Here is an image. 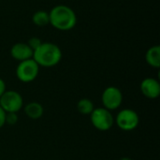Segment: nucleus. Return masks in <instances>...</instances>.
<instances>
[{"label": "nucleus", "mask_w": 160, "mask_h": 160, "mask_svg": "<svg viewBox=\"0 0 160 160\" xmlns=\"http://www.w3.org/2000/svg\"><path fill=\"white\" fill-rule=\"evenodd\" d=\"M7 90L6 88V82L3 79L0 78V97L5 93V91Z\"/></svg>", "instance_id": "f3484780"}, {"label": "nucleus", "mask_w": 160, "mask_h": 160, "mask_svg": "<svg viewBox=\"0 0 160 160\" xmlns=\"http://www.w3.org/2000/svg\"><path fill=\"white\" fill-rule=\"evenodd\" d=\"M42 43V41L40 40V38H37V37H33V38H29V40H28V42H27V45L33 50V52L34 51H36L39 46H40V44Z\"/></svg>", "instance_id": "2eb2a0df"}, {"label": "nucleus", "mask_w": 160, "mask_h": 160, "mask_svg": "<svg viewBox=\"0 0 160 160\" xmlns=\"http://www.w3.org/2000/svg\"><path fill=\"white\" fill-rule=\"evenodd\" d=\"M145 60L147 64L154 68H159L160 67V47L158 45L152 46L148 49L145 54Z\"/></svg>", "instance_id": "9b49d317"}, {"label": "nucleus", "mask_w": 160, "mask_h": 160, "mask_svg": "<svg viewBox=\"0 0 160 160\" xmlns=\"http://www.w3.org/2000/svg\"><path fill=\"white\" fill-rule=\"evenodd\" d=\"M39 66L31 58L19 63L16 68V76L22 82H31L35 81L39 72Z\"/></svg>", "instance_id": "39448f33"}, {"label": "nucleus", "mask_w": 160, "mask_h": 160, "mask_svg": "<svg viewBox=\"0 0 160 160\" xmlns=\"http://www.w3.org/2000/svg\"><path fill=\"white\" fill-rule=\"evenodd\" d=\"M119 160H133L130 158H128V157H124V158H121Z\"/></svg>", "instance_id": "a211bd4d"}, {"label": "nucleus", "mask_w": 160, "mask_h": 160, "mask_svg": "<svg viewBox=\"0 0 160 160\" xmlns=\"http://www.w3.org/2000/svg\"><path fill=\"white\" fill-rule=\"evenodd\" d=\"M18 120H19V117L16 112H6L5 124L9 125V126H14L17 124Z\"/></svg>", "instance_id": "4468645a"}, {"label": "nucleus", "mask_w": 160, "mask_h": 160, "mask_svg": "<svg viewBox=\"0 0 160 160\" xmlns=\"http://www.w3.org/2000/svg\"><path fill=\"white\" fill-rule=\"evenodd\" d=\"M0 107L6 112H18L23 108V98L14 90H6L0 97Z\"/></svg>", "instance_id": "423d86ee"}, {"label": "nucleus", "mask_w": 160, "mask_h": 160, "mask_svg": "<svg viewBox=\"0 0 160 160\" xmlns=\"http://www.w3.org/2000/svg\"><path fill=\"white\" fill-rule=\"evenodd\" d=\"M94 109L95 105L89 98H82L77 103V110L82 115H90Z\"/></svg>", "instance_id": "f8f14e48"}, {"label": "nucleus", "mask_w": 160, "mask_h": 160, "mask_svg": "<svg viewBox=\"0 0 160 160\" xmlns=\"http://www.w3.org/2000/svg\"><path fill=\"white\" fill-rule=\"evenodd\" d=\"M103 108L109 111H114L121 107L123 103V93L116 86H108L101 95Z\"/></svg>", "instance_id": "0eeeda50"}, {"label": "nucleus", "mask_w": 160, "mask_h": 160, "mask_svg": "<svg viewBox=\"0 0 160 160\" xmlns=\"http://www.w3.org/2000/svg\"><path fill=\"white\" fill-rule=\"evenodd\" d=\"M62 56L61 49L52 42H42L33 52V59L42 68H52L58 65Z\"/></svg>", "instance_id": "f03ea898"}, {"label": "nucleus", "mask_w": 160, "mask_h": 160, "mask_svg": "<svg viewBox=\"0 0 160 160\" xmlns=\"http://www.w3.org/2000/svg\"><path fill=\"white\" fill-rule=\"evenodd\" d=\"M24 112L26 114V116L30 119L33 120H38L40 117H42L43 113H44V108L43 106L37 101H32L27 103L24 107Z\"/></svg>", "instance_id": "9d476101"}, {"label": "nucleus", "mask_w": 160, "mask_h": 160, "mask_svg": "<svg viewBox=\"0 0 160 160\" xmlns=\"http://www.w3.org/2000/svg\"><path fill=\"white\" fill-rule=\"evenodd\" d=\"M90 121L96 129L99 131H108L114 124V117L111 111L103 107L95 108L90 114Z\"/></svg>", "instance_id": "7ed1b4c3"}, {"label": "nucleus", "mask_w": 160, "mask_h": 160, "mask_svg": "<svg viewBox=\"0 0 160 160\" xmlns=\"http://www.w3.org/2000/svg\"><path fill=\"white\" fill-rule=\"evenodd\" d=\"M5 117H6V112L0 107V128H2L5 124Z\"/></svg>", "instance_id": "dca6fc26"}, {"label": "nucleus", "mask_w": 160, "mask_h": 160, "mask_svg": "<svg viewBox=\"0 0 160 160\" xmlns=\"http://www.w3.org/2000/svg\"><path fill=\"white\" fill-rule=\"evenodd\" d=\"M142 94L149 98L156 99L160 96V83L155 78H145L141 82Z\"/></svg>", "instance_id": "6e6552de"}, {"label": "nucleus", "mask_w": 160, "mask_h": 160, "mask_svg": "<svg viewBox=\"0 0 160 160\" xmlns=\"http://www.w3.org/2000/svg\"><path fill=\"white\" fill-rule=\"evenodd\" d=\"M114 123L123 131H132L138 128L140 117L134 110L123 109L117 113L114 118Z\"/></svg>", "instance_id": "20e7f679"}, {"label": "nucleus", "mask_w": 160, "mask_h": 160, "mask_svg": "<svg viewBox=\"0 0 160 160\" xmlns=\"http://www.w3.org/2000/svg\"><path fill=\"white\" fill-rule=\"evenodd\" d=\"M50 24L60 31H69L77 24V15L74 10L66 5H57L49 12Z\"/></svg>", "instance_id": "f257e3e1"}, {"label": "nucleus", "mask_w": 160, "mask_h": 160, "mask_svg": "<svg viewBox=\"0 0 160 160\" xmlns=\"http://www.w3.org/2000/svg\"><path fill=\"white\" fill-rule=\"evenodd\" d=\"M32 22L37 26H45L50 23L49 12L45 10H38L32 16Z\"/></svg>", "instance_id": "ddd939ff"}, {"label": "nucleus", "mask_w": 160, "mask_h": 160, "mask_svg": "<svg viewBox=\"0 0 160 160\" xmlns=\"http://www.w3.org/2000/svg\"><path fill=\"white\" fill-rule=\"evenodd\" d=\"M33 50L24 42L15 43L10 49V55L19 62L33 58Z\"/></svg>", "instance_id": "1a4fd4ad"}]
</instances>
